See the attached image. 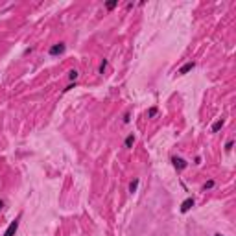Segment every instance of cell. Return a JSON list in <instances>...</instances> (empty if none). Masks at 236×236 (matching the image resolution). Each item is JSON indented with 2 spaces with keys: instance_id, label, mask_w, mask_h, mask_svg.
<instances>
[{
  "instance_id": "obj_1",
  "label": "cell",
  "mask_w": 236,
  "mask_h": 236,
  "mask_svg": "<svg viewBox=\"0 0 236 236\" xmlns=\"http://www.w3.org/2000/svg\"><path fill=\"white\" fill-rule=\"evenodd\" d=\"M65 50H66V44H65V43H57V44H54V46H50L48 54L54 57V55H61Z\"/></svg>"
},
{
  "instance_id": "obj_2",
  "label": "cell",
  "mask_w": 236,
  "mask_h": 236,
  "mask_svg": "<svg viewBox=\"0 0 236 236\" xmlns=\"http://www.w3.org/2000/svg\"><path fill=\"white\" fill-rule=\"evenodd\" d=\"M17 229H19V218H17V220H13V221H11L9 225H7V229H6L4 236H15Z\"/></svg>"
},
{
  "instance_id": "obj_3",
  "label": "cell",
  "mask_w": 236,
  "mask_h": 236,
  "mask_svg": "<svg viewBox=\"0 0 236 236\" xmlns=\"http://www.w3.org/2000/svg\"><path fill=\"white\" fill-rule=\"evenodd\" d=\"M172 162H173V166H175V170H179V172H183L184 168L188 166V162L184 161V159H181V157H173Z\"/></svg>"
},
{
  "instance_id": "obj_4",
  "label": "cell",
  "mask_w": 236,
  "mask_h": 236,
  "mask_svg": "<svg viewBox=\"0 0 236 236\" xmlns=\"http://www.w3.org/2000/svg\"><path fill=\"white\" fill-rule=\"evenodd\" d=\"M192 207H194V197H186V199H184L183 203H181V212H183V214H186Z\"/></svg>"
},
{
  "instance_id": "obj_5",
  "label": "cell",
  "mask_w": 236,
  "mask_h": 236,
  "mask_svg": "<svg viewBox=\"0 0 236 236\" xmlns=\"http://www.w3.org/2000/svg\"><path fill=\"white\" fill-rule=\"evenodd\" d=\"M194 66H196V63H194V61H188V63H184L183 66H181V68H179V72H177V74H179V76H184V74H188L192 68H194Z\"/></svg>"
},
{
  "instance_id": "obj_6",
  "label": "cell",
  "mask_w": 236,
  "mask_h": 236,
  "mask_svg": "<svg viewBox=\"0 0 236 236\" xmlns=\"http://www.w3.org/2000/svg\"><path fill=\"white\" fill-rule=\"evenodd\" d=\"M223 124H225V122L221 120V118H220V120H216V122L212 124V127H210V129H212V133H218V131L223 127Z\"/></svg>"
},
{
  "instance_id": "obj_7",
  "label": "cell",
  "mask_w": 236,
  "mask_h": 236,
  "mask_svg": "<svg viewBox=\"0 0 236 236\" xmlns=\"http://www.w3.org/2000/svg\"><path fill=\"white\" fill-rule=\"evenodd\" d=\"M133 144H135V135L131 133V135H127V138H125L124 146H125V148H133Z\"/></svg>"
},
{
  "instance_id": "obj_8",
  "label": "cell",
  "mask_w": 236,
  "mask_h": 236,
  "mask_svg": "<svg viewBox=\"0 0 236 236\" xmlns=\"http://www.w3.org/2000/svg\"><path fill=\"white\" fill-rule=\"evenodd\" d=\"M138 183H140L138 179H133V181L129 183V192H131V194H133V192H137V188H138Z\"/></svg>"
},
{
  "instance_id": "obj_9",
  "label": "cell",
  "mask_w": 236,
  "mask_h": 236,
  "mask_svg": "<svg viewBox=\"0 0 236 236\" xmlns=\"http://www.w3.org/2000/svg\"><path fill=\"white\" fill-rule=\"evenodd\" d=\"M116 6H118V0H111V2H107V4H105V7H107L109 11H113Z\"/></svg>"
},
{
  "instance_id": "obj_10",
  "label": "cell",
  "mask_w": 236,
  "mask_h": 236,
  "mask_svg": "<svg viewBox=\"0 0 236 236\" xmlns=\"http://www.w3.org/2000/svg\"><path fill=\"white\" fill-rule=\"evenodd\" d=\"M214 184H216V183H214L212 179H210V181H207V183L203 184V190H205V192H207V190H210V188H212V186H214Z\"/></svg>"
},
{
  "instance_id": "obj_11",
  "label": "cell",
  "mask_w": 236,
  "mask_h": 236,
  "mask_svg": "<svg viewBox=\"0 0 236 236\" xmlns=\"http://www.w3.org/2000/svg\"><path fill=\"white\" fill-rule=\"evenodd\" d=\"M68 78H70L72 81H76V79H78V70H70V72H68Z\"/></svg>"
},
{
  "instance_id": "obj_12",
  "label": "cell",
  "mask_w": 236,
  "mask_h": 236,
  "mask_svg": "<svg viewBox=\"0 0 236 236\" xmlns=\"http://www.w3.org/2000/svg\"><path fill=\"white\" fill-rule=\"evenodd\" d=\"M105 68H107V61L103 59V61H102V65H100V74H103V72H105Z\"/></svg>"
},
{
  "instance_id": "obj_13",
  "label": "cell",
  "mask_w": 236,
  "mask_h": 236,
  "mask_svg": "<svg viewBox=\"0 0 236 236\" xmlns=\"http://www.w3.org/2000/svg\"><path fill=\"white\" fill-rule=\"evenodd\" d=\"M232 146H234V142H232V140H229V142L225 144V151H231V149H232Z\"/></svg>"
},
{
  "instance_id": "obj_14",
  "label": "cell",
  "mask_w": 236,
  "mask_h": 236,
  "mask_svg": "<svg viewBox=\"0 0 236 236\" xmlns=\"http://www.w3.org/2000/svg\"><path fill=\"white\" fill-rule=\"evenodd\" d=\"M155 114H157V107H151L148 111V116H155Z\"/></svg>"
},
{
  "instance_id": "obj_15",
  "label": "cell",
  "mask_w": 236,
  "mask_h": 236,
  "mask_svg": "<svg viewBox=\"0 0 236 236\" xmlns=\"http://www.w3.org/2000/svg\"><path fill=\"white\" fill-rule=\"evenodd\" d=\"M74 87H76V83H74V85H72V83H70V85H68V87H66V89H63V92H68V90H72Z\"/></svg>"
},
{
  "instance_id": "obj_16",
  "label": "cell",
  "mask_w": 236,
  "mask_h": 236,
  "mask_svg": "<svg viewBox=\"0 0 236 236\" xmlns=\"http://www.w3.org/2000/svg\"><path fill=\"white\" fill-rule=\"evenodd\" d=\"M129 118H131V114H129V113H125V114H124V122L127 124V122H129Z\"/></svg>"
},
{
  "instance_id": "obj_17",
  "label": "cell",
  "mask_w": 236,
  "mask_h": 236,
  "mask_svg": "<svg viewBox=\"0 0 236 236\" xmlns=\"http://www.w3.org/2000/svg\"><path fill=\"white\" fill-rule=\"evenodd\" d=\"M194 164H201V157H196V159H194Z\"/></svg>"
},
{
  "instance_id": "obj_18",
  "label": "cell",
  "mask_w": 236,
  "mask_h": 236,
  "mask_svg": "<svg viewBox=\"0 0 236 236\" xmlns=\"http://www.w3.org/2000/svg\"><path fill=\"white\" fill-rule=\"evenodd\" d=\"M2 207H4V201H2V199H0V210H2Z\"/></svg>"
},
{
  "instance_id": "obj_19",
  "label": "cell",
  "mask_w": 236,
  "mask_h": 236,
  "mask_svg": "<svg viewBox=\"0 0 236 236\" xmlns=\"http://www.w3.org/2000/svg\"><path fill=\"white\" fill-rule=\"evenodd\" d=\"M214 236H221V234H214Z\"/></svg>"
}]
</instances>
